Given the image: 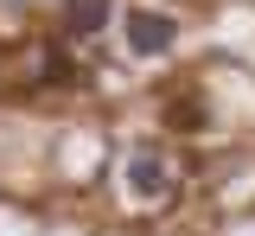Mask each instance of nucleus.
Segmentation results:
<instances>
[{
    "instance_id": "1",
    "label": "nucleus",
    "mask_w": 255,
    "mask_h": 236,
    "mask_svg": "<svg viewBox=\"0 0 255 236\" xmlns=\"http://www.w3.org/2000/svg\"><path fill=\"white\" fill-rule=\"evenodd\" d=\"M172 45H179V26H172L166 13H153V6L128 13V51H134V58H166Z\"/></svg>"
},
{
    "instance_id": "2",
    "label": "nucleus",
    "mask_w": 255,
    "mask_h": 236,
    "mask_svg": "<svg viewBox=\"0 0 255 236\" xmlns=\"http://www.w3.org/2000/svg\"><path fill=\"white\" fill-rule=\"evenodd\" d=\"M128 192H134V198H166V192H172L166 160H159V153H134V160H128Z\"/></svg>"
},
{
    "instance_id": "3",
    "label": "nucleus",
    "mask_w": 255,
    "mask_h": 236,
    "mask_svg": "<svg viewBox=\"0 0 255 236\" xmlns=\"http://www.w3.org/2000/svg\"><path fill=\"white\" fill-rule=\"evenodd\" d=\"M109 13H115V0H64V32L70 38H90L109 26Z\"/></svg>"
}]
</instances>
